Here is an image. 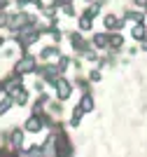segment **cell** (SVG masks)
I'll return each instance as SVG.
<instances>
[{
    "label": "cell",
    "mask_w": 147,
    "mask_h": 157,
    "mask_svg": "<svg viewBox=\"0 0 147 157\" xmlns=\"http://www.w3.org/2000/svg\"><path fill=\"white\" fill-rule=\"evenodd\" d=\"M86 2H91V0H86Z\"/></svg>",
    "instance_id": "cell-22"
},
{
    "label": "cell",
    "mask_w": 147,
    "mask_h": 157,
    "mask_svg": "<svg viewBox=\"0 0 147 157\" xmlns=\"http://www.w3.org/2000/svg\"><path fill=\"white\" fill-rule=\"evenodd\" d=\"M42 155L45 157H58V152H56V138L51 136L49 141L45 143V148H42Z\"/></svg>",
    "instance_id": "cell-3"
},
{
    "label": "cell",
    "mask_w": 147,
    "mask_h": 157,
    "mask_svg": "<svg viewBox=\"0 0 147 157\" xmlns=\"http://www.w3.org/2000/svg\"><path fill=\"white\" fill-rule=\"evenodd\" d=\"M70 45H72V47H77V49H82V47H84V40L79 38L77 33H72V35H70Z\"/></svg>",
    "instance_id": "cell-11"
},
{
    "label": "cell",
    "mask_w": 147,
    "mask_h": 157,
    "mask_svg": "<svg viewBox=\"0 0 147 157\" xmlns=\"http://www.w3.org/2000/svg\"><path fill=\"white\" fill-rule=\"evenodd\" d=\"M105 28H110V31H115V28H122V21L117 19V17H112V14H108V17H105Z\"/></svg>",
    "instance_id": "cell-5"
},
{
    "label": "cell",
    "mask_w": 147,
    "mask_h": 157,
    "mask_svg": "<svg viewBox=\"0 0 147 157\" xmlns=\"http://www.w3.org/2000/svg\"><path fill=\"white\" fill-rule=\"evenodd\" d=\"M79 108H82L84 113L91 110V108H94V98H91L89 94H84V96H82V103H79Z\"/></svg>",
    "instance_id": "cell-6"
},
{
    "label": "cell",
    "mask_w": 147,
    "mask_h": 157,
    "mask_svg": "<svg viewBox=\"0 0 147 157\" xmlns=\"http://www.w3.org/2000/svg\"><path fill=\"white\" fill-rule=\"evenodd\" d=\"M54 85H56V94H58L61 101H65V98L70 96V82H68V80H61V78H58Z\"/></svg>",
    "instance_id": "cell-2"
},
{
    "label": "cell",
    "mask_w": 147,
    "mask_h": 157,
    "mask_svg": "<svg viewBox=\"0 0 147 157\" xmlns=\"http://www.w3.org/2000/svg\"><path fill=\"white\" fill-rule=\"evenodd\" d=\"M96 12H98V5H91V7H86V17H91V19H94V17H96Z\"/></svg>",
    "instance_id": "cell-16"
},
{
    "label": "cell",
    "mask_w": 147,
    "mask_h": 157,
    "mask_svg": "<svg viewBox=\"0 0 147 157\" xmlns=\"http://www.w3.org/2000/svg\"><path fill=\"white\" fill-rule=\"evenodd\" d=\"M9 19H12V14L0 12V26H9Z\"/></svg>",
    "instance_id": "cell-15"
},
{
    "label": "cell",
    "mask_w": 147,
    "mask_h": 157,
    "mask_svg": "<svg viewBox=\"0 0 147 157\" xmlns=\"http://www.w3.org/2000/svg\"><path fill=\"white\" fill-rule=\"evenodd\" d=\"M26 129L28 131H40L42 129V117H40V115H33V117L26 122Z\"/></svg>",
    "instance_id": "cell-4"
},
{
    "label": "cell",
    "mask_w": 147,
    "mask_h": 157,
    "mask_svg": "<svg viewBox=\"0 0 147 157\" xmlns=\"http://www.w3.org/2000/svg\"><path fill=\"white\" fill-rule=\"evenodd\" d=\"M128 17H131L133 21H142V14L140 12H128Z\"/></svg>",
    "instance_id": "cell-18"
},
{
    "label": "cell",
    "mask_w": 147,
    "mask_h": 157,
    "mask_svg": "<svg viewBox=\"0 0 147 157\" xmlns=\"http://www.w3.org/2000/svg\"><path fill=\"white\" fill-rule=\"evenodd\" d=\"M21 141H24V131H21V129H14L12 131V143L14 145H21Z\"/></svg>",
    "instance_id": "cell-12"
},
{
    "label": "cell",
    "mask_w": 147,
    "mask_h": 157,
    "mask_svg": "<svg viewBox=\"0 0 147 157\" xmlns=\"http://www.w3.org/2000/svg\"><path fill=\"white\" fill-rule=\"evenodd\" d=\"M28 157H45V155H42L40 148H33V150H28Z\"/></svg>",
    "instance_id": "cell-17"
},
{
    "label": "cell",
    "mask_w": 147,
    "mask_h": 157,
    "mask_svg": "<svg viewBox=\"0 0 147 157\" xmlns=\"http://www.w3.org/2000/svg\"><path fill=\"white\" fill-rule=\"evenodd\" d=\"M91 21H94V19H91V17H86V14H84L82 19H79V28H82V31H89V28H91Z\"/></svg>",
    "instance_id": "cell-14"
},
{
    "label": "cell",
    "mask_w": 147,
    "mask_h": 157,
    "mask_svg": "<svg viewBox=\"0 0 147 157\" xmlns=\"http://www.w3.org/2000/svg\"><path fill=\"white\" fill-rule=\"evenodd\" d=\"M33 71H35V56H31V54L21 56V59L17 61V66H14V73H17V75H24V73H33Z\"/></svg>",
    "instance_id": "cell-1"
},
{
    "label": "cell",
    "mask_w": 147,
    "mask_h": 157,
    "mask_svg": "<svg viewBox=\"0 0 147 157\" xmlns=\"http://www.w3.org/2000/svg\"><path fill=\"white\" fill-rule=\"evenodd\" d=\"M40 56H42V59H51V56H58V49H56V47H45Z\"/></svg>",
    "instance_id": "cell-8"
},
{
    "label": "cell",
    "mask_w": 147,
    "mask_h": 157,
    "mask_svg": "<svg viewBox=\"0 0 147 157\" xmlns=\"http://www.w3.org/2000/svg\"><path fill=\"white\" fill-rule=\"evenodd\" d=\"M9 105H12V96H7L0 101V115H5L7 110H9Z\"/></svg>",
    "instance_id": "cell-13"
},
{
    "label": "cell",
    "mask_w": 147,
    "mask_h": 157,
    "mask_svg": "<svg viewBox=\"0 0 147 157\" xmlns=\"http://www.w3.org/2000/svg\"><path fill=\"white\" fill-rule=\"evenodd\" d=\"M0 45H2V38H0Z\"/></svg>",
    "instance_id": "cell-21"
},
{
    "label": "cell",
    "mask_w": 147,
    "mask_h": 157,
    "mask_svg": "<svg viewBox=\"0 0 147 157\" xmlns=\"http://www.w3.org/2000/svg\"><path fill=\"white\" fill-rule=\"evenodd\" d=\"M108 42H110V38H108V35H103V33H98L96 38H94V45H96V47H108Z\"/></svg>",
    "instance_id": "cell-7"
},
{
    "label": "cell",
    "mask_w": 147,
    "mask_h": 157,
    "mask_svg": "<svg viewBox=\"0 0 147 157\" xmlns=\"http://www.w3.org/2000/svg\"><path fill=\"white\" fill-rule=\"evenodd\" d=\"M108 45L117 49V47H122V45H124V38H122V35H110V42H108Z\"/></svg>",
    "instance_id": "cell-9"
},
{
    "label": "cell",
    "mask_w": 147,
    "mask_h": 157,
    "mask_svg": "<svg viewBox=\"0 0 147 157\" xmlns=\"http://www.w3.org/2000/svg\"><path fill=\"white\" fill-rule=\"evenodd\" d=\"M135 5H142V7H145V5H147V0H135Z\"/></svg>",
    "instance_id": "cell-20"
},
{
    "label": "cell",
    "mask_w": 147,
    "mask_h": 157,
    "mask_svg": "<svg viewBox=\"0 0 147 157\" xmlns=\"http://www.w3.org/2000/svg\"><path fill=\"white\" fill-rule=\"evenodd\" d=\"M131 35H133L135 40H142V38H145V26H142V24H138V26L133 28V33H131Z\"/></svg>",
    "instance_id": "cell-10"
},
{
    "label": "cell",
    "mask_w": 147,
    "mask_h": 157,
    "mask_svg": "<svg viewBox=\"0 0 147 157\" xmlns=\"http://www.w3.org/2000/svg\"><path fill=\"white\" fill-rule=\"evenodd\" d=\"M91 80H94V82H98V80H101V73L94 71V73H91Z\"/></svg>",
    "instance_id": "cell-19"
}]
</instances>
